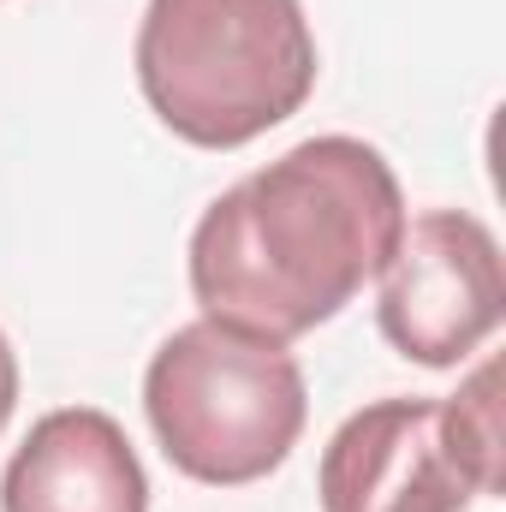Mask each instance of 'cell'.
Returning <instances> with one entry per match:
<instances>
[{"label":"cell","instance_id":"1","mask_svg":"<svg viewBox=\"0 0 506 512\" xmlns=\"http://www.w3.org/2000/svg\"><path fill=\"white\" fill-rule=\"evenodd\" d=\"M405 221V191L376 143L304 137L203 209L191 298L227 328L292 346L387 268Z\"/></svg>","mask_w":506,"mask_h":512},{"label":"cell","instance_id":"4","mask_svg":"<svg viewBox=\"0 0 506 512\" xmlns=\"http://www.w3.org/2000/svg\"><path fill=\"white\" fill-rule=\"evenodd\" d=\"M501 489V364L447 399H376L352 411L316 465L322 512H465Z\"/></svg>","mask_w":506,"mask_h":512},{"label":"cell","instance_id":"5","mask_svg":"<svg viewBox=\"0 0 506 512\" xmlns=\"http://www.w3.org/2000/svg\"><path fill=\"white\" fill-rule=\"evenodd\" d=\"M376 280V322L405 364L453 370L501 328V239L465 209H429L405 221L399 251L387 256Z\"/></svg>","mask_w":506,"mask_h":512},{"label":"cell","instance_id":"2","mask_svg":"<svg viewBox=\"0 0 506 512\" xmlns=\"http://www.w3.org/2000/svg\"><path fill=\"white\" fill-rule=\"evenodd\" d=\"M137 84L149 114L191 149H245L316 90L304 0H149Z\"/></svg>","mask_w":506,"mask_h":512},{"label":"cell","instance_id":"6","mask_svg":"<svg viewBox=\"0 0 506 512\" xmlns=\"http://www.w3.org/2000/svg\"><path fill=\"white\" fill-rule=\"evenodd\" d=\"M0 512H149L131 435L96 405H60L30 423L0 477Z\"/></svg>","mask_w":506,"mask_h":512},{"label":"cell","instance_id":"3","mask_svg":"<svg viewBox=\"0 0 506 512\" xmlns=\"http://www.w3.org/2000/svg\"><path fill=\"white\" fill-rule=\"evenodd\" d=\"M143 411L179 477L245 489L286 465L304 435L310 393L280 340L197 316L155 346L143 370Z\"/></svg>","mask_w":506,"mask_h":512},{"label":"cell","instance_id":"7","mask_svg":"<svg viewBox=\"0 0 506 512\" xmlns=\"http://www.w3.org/2000/svg\"><path fill=\"white\" fill-rule=\"evenodd\" d=\"M12 411H18V352H12V340L0 334V435H6V423H12Z\"/></svg>","mask_w":506,"mask_h":512}]
</instances>
